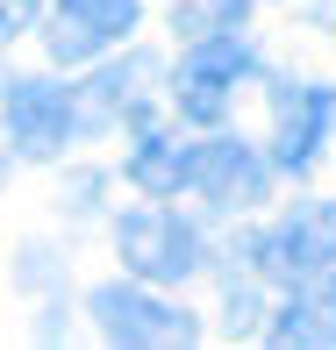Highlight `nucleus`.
<instances>
[{"label":"nucleus","mask_w":336,"mask_h":350,"mask_svg":"<svg viewBox=\"0 0 336 350\" xmlns=\"http://www.w3.org/2000/svg\"><path fill=\"white\" fill-rule=\"evenodd\" d=\"M250 79H258V43H250L236 22H215L194 51L179 57V72H172V100H179L186 122L215 129V122L229 115L236 86H250Z\"/></svg>","instance_id":"obj_1"},{"label":"nucleus","mask_w":336,"mask_h":350,"mask_svg":"<svg viewBox=\"0 0 336 350\" xmlns=\"http://www.w3.org/2000/svg\"><path fill=\"white\" fill-rule=\"evenodd\" d=\"M115 258L129 265L136 279H151V286H179V279L201 272L207 243H201V229L179 208L151 200V208H129V215L115 221Z\"/></svg>","instance_id":"obj_2"},{"label":"nucleus","mask_w":336,"mask_h":350,"mask_svg":"<svg viewBox=\"0 0 336 350\" xmlns=\"http://www.w3.org/2000/svg\"><path fill=\"white\" fill-rule=\"evenodd\" d=\"M244 258L279 286H308L336 265V200H300L294 215H279L265 236H250Z\"/></svg>","instance_id":"obj_3"},{"label":"nucleus","mask_w":336,"mask_h":350,"mask_svg":"<svg viewBox=\"0 0 336 350\" xmlns=\"http://www.w3.org/2000/svg\"><path fill=\"white\" fill-rule=\"evenodd\" d=\"M136 29H143V0H51L43 51L57 65H93L115 43H129Z\"/></svg>","instance_id":"obj_4"},{"label":"nucleus","mask_w":336,"mask_h":350,"mask_svg":"<svg viewBox=\"0 0 336 350\" xmlns=\"http://www.w3.org/2000/svg\"><path fill=\"white\" fill-rule=\"evenodd\" d=\"M336 129V86H308V79H286L272 86V172H315L322 143Z\"/></svg>","instance_id":"obj_5"},{"label":"nucleus","mask_w":336,"mask_h":350,"mask_svg":"<svg viewBox=\"0 0 336 350\" xmlns=\"http://www.w3.org/2000/svg\"><path fill=\"white\" fill-rule=\"evenodd\" d=\"M79 136V93L57 79H8V143L36 165H51L57 150Z\"/></svg>","instance_id":"obj_6"},{"label":"nucleus","mask_w":336,"mask_h":350,"mask_svg":"<svg viewBox=\"0 0 336 350\" xmlns=\"http://www.w3.org/2000/svg\"><path fill=\"white\" fill-rule=\"evenodd\" d=\"M93 322L115 343H201V314L143 293V286H93Z\"/></svg>","instance_id":"obj_7"},{"label":"nucleus","mask_w":336,"mask_h":350,"mask_svg":"<svg viewBox=\"0 0 336 350\" xmlns=\"http://www.w3.org/2000/svg\"><path fill=\"white\" fill-rule=\"evenodd\" d=\"M194 193L222 215H244L272 193V157H258L244 136H207L194 143Z\"/></svg>","instance_id":"obj_8"},{"label":"nucleus","mask_w":336,"mask_h":350,"mask_svg":"<svg viewBox=\"0 0 336 350\" xmlns=\"http://www.w3.org/2000/svg\"><path fill=\"white\" fill-rule=\"evenodd\" d=\"M151 79H157L151 57H115V65H101L86 86H72L79 93V129H107V122H122V115L143 129V122H151L143 115V86H151Z\"/></svg>","instance_id":"obj_9"},{"label":"nucleus","mask_w":336,"mask_h":350,"mask_svg":"<svg viewBox=\"0 0 336 350\" xmlns=\"http://www.w3.org/2000/svg\"><path fill=\"white\" fill-rule=\"evenodd\" d=\"M129 179H136L151 200L186 193V186H194V143H172L165 129L143 122V129H136V150H129Z\"/></svg>","instance_id":"obj_10"},{"label":"nucleus","mask_w":336,"mask_h":350,"mask_svg":"<svg viewBox=\"0 0 336 350\" xmlns=\"http://www.w3.org/2000/svg\"><path fill=\"white\" fill-rule=\"evenodd\" d=\"M265 336H272V343H336V308L315 293V286H294V300L272 314Z\"/></svg>","instance_id":"obj_11"},{"label":"nucleus","mask_w":336,"mask_h":350,"mask_svg":"<svg viewBox=\"0 0 336 350\" xmlns=\"http://www.w3.org/2000/svg\"><path fill=\"white\" fill-rule=\"evenodd\" d=\"M36 14H43V0H0V43H8V36H22Z\"/></svg>","instance_id":"obj_12"},{"label":"nucleus","mask_w":336,"mask_h":350,"mask_svg":"<svg viewBox=\"0 0 336 350\" xmlns=\"http://www.w3.org/2000/svg\"><path fill=\"white\" fill-rule=\"evenodd\" d=\"M258 0H207V22H244Z\"/></svg>","instance_id":"obj_13"},{"label":"nucleus","mask_w":336,"mask_h":350,"mask_svg":"<svg viewBox=\"0 0 336 350\" xmlns=\"http://www.w3.org/2000/svg\"><path fill=\"white\" fill-rule=\"evenodd\" d=\"M0 165H8V157H0Z\"/></svg>","instance_id":"obj_14"}]
</instances>
